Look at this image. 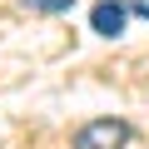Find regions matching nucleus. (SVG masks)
Masks as SVG:
<instances>
[{
  "label": "nucleus",
  "instance_id": "obj_1",
  "mask_svg": "<svg viewBox=\"0 0 149 149\" xmlns=\"http://www.w3.org/2000/svg\"><path fill=\"white\" fill-rule=\"evenodd\" d=\"M134 139V129L124 119H90L74 129V149H124Z\"/></svg>",
  "mask_w": 149,
  "mask_h": 149
},
{
  "label": "nucleus",
  "instance_id": "obj_2",
  "mask_svg": "<svg viewBox=\"0 0 149 149\" xmlns=\"http://www.w3.org/2000/svg\"><path fill=\"white\" fill-rule=\"evenodd\" d=\"M124 20H129V5H119V0H100V5L90 10L95 35H104V40H119L124 35Z\"/></svg>",
  "mask_w": 149,
  "mask_h": 149
},
{
  "label": "nucleus",
  "instance_id": "obj_3",
  "mask_svg": "<svg viewBox=\"0 0 149 149\" xmlns=\"http://www.w3.org/2000/svg\"><path fill=\"white\" fill-rule=\"evenodd\" d=\"M25 10H40V15H70L74 0H20Z\"/></svg>",
  "mask_w": 149,
  "mask_h": 149
},
{
  "label": "nucleus",
  "instance_id": "obj_4",
  "mask_svg": "<svg viewBox=\"0 0 149 149\" xmlns=\"http://www.w3.org/2000/svg\"><path fill=\"white\" fill-rule=\"evenodd\" d=\"M129 15H139V20H149V0H134V5H129Z\"/></svg>",
  "mask_w": 149,
  "mask_h": 149
}]
</instances>
